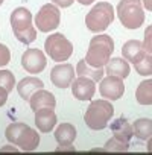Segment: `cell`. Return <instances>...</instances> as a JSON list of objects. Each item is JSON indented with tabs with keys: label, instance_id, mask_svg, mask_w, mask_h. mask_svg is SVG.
<instances>
[{
	"label": "cell",
	"instance_id": "cell-10",
	"mask_svg": "<svg viewBox=\"0 0 152 155\" xmlns=\"http://www.w3.org/2000/svg\"><path fill=\"white\" fill-rule=\"evenodd\" d=\"M46 55L40 49H28L21 56V65L28 73H41L46 68Z\"/></svg>",
	"mask_w": 152,
	"mask_h": 155
},
{
	"label": "cell",
	"instance_id": "cell-11",
	"mask_svg": "<svg viewBox=\"0 0 152 155\" xmlns=\"http://www.w3.org/2000/svg\"><path fill=\"white\" fill-rule=\"evenodd\" d=\"M74 67L71 64H58L50 71V81L58 88H67L74 79Z\"/></svg>",
	"mask_w": 152,
	"mask_h": 155
},
{
	"label": "cell",
	"instance_id": "cell-20",
	"mask_svg": "<svg viewBox=\"0 0 152 155\" xmlns=\"http://www.w3.org/2000/svg\"><path fill=\"white\" fill-rule=\"evenodd\" d=\"M76 73H78V76H87L90 79H93L94 82H99V81H102L105 70H104V67H91L85 62V59H82L76 65Z\"/></svg>",
	"mask_w": 152,
	"mask_h": 155
},
{
	"label": "cell",
	"instance_id": "cell-23",
	"mask_svg": "<svg viewBox=\"0 0 152 155\" xmlns=\"http://www.w3.org/2000/svg\"><path fill=\"white\" fill-rule=\"evenodd\" d=\"M135 70L138 74L141 76H150L152 74V55L150 53H146L138 62L134 64Z\"/></svg>",
	"mask_w": 152,
	"mask_h": 155
},
{
	"label": "cell",
	"instance_id": "cell-33",
	"mask_svg": "<svg viewBox=\"0 0 152 155\" xmlns=\"http://www.w3.org/2000/svg\"><path fill=\"white\" fill-rule=\"evenodd\" d=\"M6 150H12V152H17V147H11V146H6V147H2L0 152H6Z\"/></svg>",
	"mask_w": 152,
	"mask_h": 155
},
{
	"label": "cell",
	"instance_id": "cell-7",
	"mask_svg": "<svg viewBox=\"0 0 152 155\" xmlns=\"http://www.w3.org/2000/svg\"><path fill=\"white\" fill-rule=\"evenodd\" d=\"M44 50H46V53L53 61L64 62V61H67L71 56V53H73V44L62 34H52L50 37L46 38Z\"/></svg>",
	"mask_w": 152,
	"mask_h": 155
},
{
	"label": "cell",
	"instance_id": "cell-8",
	"mask_svg": "<svg viewBox=\"0 0 152 155\" xmlns=\"http://www.w3.org/2000/svg\"><path fill=\"white\" fill-rule=\"evenodd\" d=\"M61 12L56 5L46 3L35 15V25L40 32H52L59 26Z\"/></svg>",
	"mask_w": 152,
	"mask_h": 155
},
{
	"label": "cell",
	"instance_id": "cell-12",
	"mask_svg": "<svg viewBox=\"0 0 152 155\" xmlns=\"http://www.w3.org/2000/svg\"><path fill=\"white\" fill-rule=\"evenodd\" d=\"M71 93L78 101H90L96 91V82L87 76H78L71 82Z\"/></svg>",
	"mask_w": 152,
	"mask_h": 155
},
{
	"label": "cell",
	"instance_id": "cell-19",
	"mask_svg": "<svg viewBox=\"0 0 152 155\" xmlns=\"http://www.w3.org/2000/svg\"><path fill=\"white\" fill-rule=\"evenodd\" d=\"M76 138V128L71 123H61L55 131V140L61 146L71 144Z\"/></svg>",
	"mask_w": 152,
	"mask_h": 155
},
{
	"label": "cell",
	"instance_id": "cell-25",
	"mask_svg": "<svg viewBox=\"0 0 152 155\" xmlns=\"http://www.w3.org/2000/svg\"><path fill=\"white\" fill-rule=\"evenodd\" d=\"M0 87L6 88L9 93L14 90V87H15V78H14L12 71H9V70H0Z\"/></svg>",
	"mask_w": 152,
	"mask_h": 155
},
{
	"label": "cell",
	"instance_id": "cell-27",
	"mask_svg": "<svg viewBox=\"0 0 152 155\" xmlns=\"http://www.w3.org/2000/svg\"><path fill=\"white\" fill-rule=\"evenodd\" d=\"M11 61V52L9 49L0 43V67H5L8 62Z\"/></svg>",
	"mask_w": 152,
	"mask_h": 155
},
{
	"label": "cell",
	"instance_id": "cell-18",
	"mask_svg": "<svg viewBox=\"0 0 152 155\" xmlns=\"http://www.w3.org/2000/svg\"><path fill=\"white\" fill-rule=\"evenodd\" d=\"M129 62L123 58H113L107 62L105 65V73L107 74H111V76H119L122 79L128 78L129 74Z\"/></svg>",
	"mask_w": 152,
	"mask_h": 155
},
{
	"label": "cell",
	"instance_id": "cell-24",
	"mask_svg": "<svg viewBox=\"0 0 152 155\" xmlns=\"http://www.w3.org/2000/svg\"><path fill=\"white\" fill-rule=\"evenodd\" d=\"M129 149V143L128 141H122L116 137L110 138L105 143V150L107 152H126Z\"/></svg>",
	"mask_w": 152,
	"mask_h": 155
},
{
	"label": "cell",
	"instance_id": "cell-13",
	"mask_svg": "<svg viewBox=\"0 0 152 155\" xmlns=\"http://www.w3.org/2000/svg\"><path fill=\"white\" fill-rule=\"evenodd\" d=\"M43 87H44V82L40 79V78H37V76H28V78H23V79L17 84V91H18V94H20L21 99L28 101V99H31V96L35 91L41 90Z\"/></svg>",
	"mask_w": 152,
	"mask_h": 155
},
{
	"label": "cell",
	"instance_id": "cell-22",
	"mask_svg": "<svg viewBox=\"0 0 152 155\" xmlns=\"http://www.w3.org/2000/svg\"><path fill=\"white\" fill-rule=\"evenodd\" d=\"M132 132L140 140H147L152 137V120L150 119H137L132 123Z\"/></svg>",
	"mask_w": 152,
	"mask_h": 155
},
{
	"label": "cell",
	"instance_id": "cell-31",
	"mask_svg": "<svg viewBox=\"0 0 152 155\" xmlns=\"http://www.w3.org/2000/svg\"><path fill=\"white\" fill-rule=\"evenodd\" d=\"M56 150H74V147H73L71 144H67V146H61V144H59V147H58Z\"/></svg>",
	"mask_w": 152,
	"mask_h": 155
},
{
	"label": "cell",
	"instance_id": "cell-2",
	"mask_svg": "<svg viewBox=\"0 0 152 155\" xmlns=\"http://www.w3.org/2000/svg\"><path fill=\"white\" fill-rule=\"evenodd\" d=\"M114 41L110 35H96L90 40V47L85 55V62L91 67H104L111 59Z\"/></svg>",
	"mask_w": 152,
	"mask_h": 155
},
{
	"label": "cell",
	"instance_id": "cell-9",
	"mask_svg": "<svg viewBox=\"0 0 152 155\" xmlns=\"http://www.w3.org/2000/svg\"><path fill=\"white\" fill-rule=\"evenodd\" d=\"M99 93L102 97H105L108 101L120 99L125 93L123 79L119 76H111V74H108L107 78H102L101 85H99Z\"/></svg>",
	"mask_w": 152,
	"mask_h": 155
},
{
	"label": "cell",
	"instance_id": "cell-32",
	"mask_svg": "<svg viewBox=\"0 0 152 155\" xmlns=\"http://www.w3.org/2000/svg\"><path fill=\"white\" fill-rule=\"evenodd\" d=\"M146 150L147 152H152V137L147 138V144H146Z\"/></svg>",
	"mask_w": 152,
	"mask_h": 155
},
{
	"label": "cell",
	"instance_id": "cell-34",
	"mask_svg": "<svg viewBox=\"0 0 152 155\" xmlns=\"http://www.w3.org/2000/svg\"><path fill=\"white\" fill-rule=\"evenodd\" d=\"M76 2H79L81 5H91L94 0H76Z\"/></svg>",
	"mask_w": 152,
	"mask_h": 155
},
{
	"label": "cell",
	"instance_id": "cell-1",
	"mask_svg": "<svg viewBox=\"0 0 152 155\" xmlns=\"http://www.w3.org/2000/svg\"><path fill=\"white\" fill-rule=\"evenodd\" d=\"M5 137L9 143L18 146L25 152L35 150L40 144V134L26 123H11L5 131Z\"/></svg>",
	"mask_w": 152,
	"mask_h": 155
},
{
	"label": "cell",
	"instance_id": "cell-5",
	"mask_svg": "<svg viewBox=\"0 0 152 155\" xmlns=\"http://www.w3.org/2000/svg\"><path fill=\"white\" fill-rule=\"evenodd\" d=\"M117 15L126 29H138L144 21L141 0H120L117 5Z\"/></svg>",
	"mask_w": 152,
	"mask_h": 155
},
{
	"label": "cell",
	"instance_id": "cell-28",
	"mask_svg": "<svg viewBox=\"0 0 152 155\" xmlns=\"http://www.w3.org/2000/svg\"><path fill=\"white\" fill-rule=\"evenodd\" d=\"M8 94H9V91H8L6 88L0 87V107H3V105L6 104V101H8Z\"/></svg>",
	"mask_w": 152,
	"mask_h": 155
},
{
	"label": "cell",
	"instance_id": "cell-17",
	"mask_svg": "<svg viewBox=\"0 0 152 155\" xmlns=\"http://www.w3.org/2000/svg\"><path fill=\"white\" fill-rule=\"evenodd\" d=\"M111 132H113V137H116L122 141H128V143L134 135L132 125H129L128 120L123 119V117H119L111 123Z\"/></svg>",
	"mask_w": 152,
	"mask_h": 155
},
{
	"label": "cell",
	"instance_id": "cell-21",
	"mask_svg": "<svg viewBox=\"0 0 152 155\" xmlns=\"http://www.w3.org/2000/svg\"><path fill=\"white\" fill-rule=\"evenodd\" d=\"M135 99L140 105H152V79H144L138 84Z\"/></svg>",
	"mask_w": 152,
	"mask_h": 155
},
{
	"label": "cell",
	"instance_id": "cell-15",
	"mask_svg": "<svg viewBox=\"0 0 152 155\" xmlns=\"http://www.w3.org/2000/svg\"><path fill=\"white\" fill-rule=\"evenodd\" d=\"M146 53H147V52L144 50L143 43L138 41V40H129V41H126V43L123 44V47H122V55H123V58H125L126 61L132 62V64L138 62Z\"/></svg>",
	"mask_w": 152,
	"mask_h": 155
},
{
	"label": "cell",
	"instance_id": "cell-4",
	"mask_svg": "<svg viewBox=\"0 0 152 155\" xmlns=\"http://www.w3.org/2000/svg\"><path fill=\"white\" fill-rule=\"evenodd\" d=\"M113 114H114V108H113L111 102H108L105 99L93 101L84 114V122L90 129L101 131V129L107 128Z\"/></svg>",
	"mask_w": 152,
	"mask_h": 155
},
{
	"label": "cell",
	"instance_id": "cell-3",
	"mask_svg": "<svg viewBox=\"0 0 152 155\" xmlns=\"http://www.w3.org/2000/svg\"><path fill=\"white\" fill-rule=\"evenodd\" d=\"M11 26L15 38L23 44H31L37 38V29L32 25V14L26 8H17L11 14Z\"/></svg>",
	"mask_w": 152,
	"mask_h": 155
},
{
	"label": "cell",
	"instance_id": "cell-6",
	"mask_svg": "<svg viewBox=\"0 0 152 155\" xmlns=\"http://www.w3.org/2000/svg\"><path fill=\"white\" fill-rule=\"evenodd\" d=\"M113 21H114V8L108 2H101L94 5L85 17V25L88 31L94 34L104 32Z\"/></svg>",
	"mask_w": 152,
	"mask_h": 155
},
{
	"label": "cell",
	"instance_id": "cell-29",
	"mask_svg": "<svg viewBox=\"0 0 152 155\" xmlns=\"http://www.w3.org/2000/svg\"><path fill=\"white\" fill-rule=\"evenodd\" d=\"M73 2H74V0H52V3H53V5L61 6V8H67V6H70Z\"/></svg>",
	"mask_w": 152,
	"mask_h": 155
},
{
	"label": "cell",
	"instance_id": "cell-14",
	"mask_svg": "<svg viewBox=\"0 0 152 155\" xmlns=\"http://www.w3.org/2000/svg\"><path fill=\"white\" fill-rule=\"evenodd\" d=\"M35 125L41 132H50L56 125V114L53 108H41L35 111Z\"/></svg>",
	"mask_w": 152,
	"mask_h": 155
},
{
	"label": "cell",
	"instance_id": "cell-16",
	"mask_svg": "<svg viewBox=\"0 0 152 155\" xmlns=\"http://www.w3.org/2000/svg\"><path fill=\"white\" fill-rule=\"evenodd\" d=\"M29 104H31V108H32L34 111H38V110H41V108H55L56 99H55V96H53L50 91L41 88V90L35 91V93L31 96Z\"/></svg>",
	"mask_w": 152,
	"mask_h": 155
},
{
	"label": "cell",
	"instance_id": "cell-30",
	"mask_svg": "<svg viewBox=\"0 0 152 155\" xmlns=\"http://www.w3.org/2000/svg\"><path fill=\"white\" fill-rule=\"evenodd\" d=\"M141 5H143V8H146L147 11L152 12V0H141Z\"/></svg>",
	"mask_w": 152,
	"mask_h": 155
},
{
	"label": "cell",
	"instance_id": "cell-35",
	"mask_svg": "<svg viewBox=\"0 0 152 155\" xmlns=\"http://www.w3.org/2000/svg\"><path fill=\"white\" fill-rule=\"evenodd\" d=\"M3 2H5V0H0V5H2V3H3Z\"/></svg>",
	"mask_w": 152,
	"mask_h": 155
},
{
	"label": "cell",
	"instance_id": "cell-26",
	"mask_svg": "<svg viewBox=\"0 0 152 155\" xmlns=\"http://www.w3.org/2000/svg\"><path fill=\"white\" fill-rule=\"evenodd\" d=\"M143 47L147 53L152 55V25H149L144 31V38H143Z\"/></svg>",
	"mask_w": 152,
	"mask_h": 155
}]
</instances>
